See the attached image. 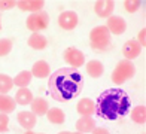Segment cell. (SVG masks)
I'll return each instance as SVG.
<instances>
[{"label":"cell","instance_id":"d6a6232c","mask_svg":"<svg viewBox=\"0 0 146 134\" xmlns=\"http://www.w3.org/2000/svg\"><path fill=\"white\" fill-rule=\"evenodd\" d=\"M0 30H2V19H0Z\"/></svg>","mask_w":146,"mask_h":134},{"label":"cell","instance_id":"d4e9b609","mask_svg":"<svg viewBox=\"0 0 146 134\" xmlns=\"http://www.w3.org/2000/svg\"><path fill=\"white\" fill-rule=\"evenodd\" d=\"M12 46H14V39H11V37L0 39V57L8 55L12 51Z\"/></svg>","mask_w":146,"mask_h":134},{"label":"cell","instance_id":"1f68e13d","mask_svg":"<svg viewBox=\"0 0 146 134\" xmlns=\"http://www.w3.org/2000/svg\"><path fill=\"white\" fill-rule=\"evenodd\" d=\"M24 134H36V133H33V131H31V130H30V131H25V133H24Z\"/></svg>","mask_w":146,"mask_h":134},{"label":"cell","instance_id":"f546056e","mask_svg":"<svg viewBox=\"0 0 146 134\" xmlns=\"http://www.w3.org/2000/svg\"><path fill=\"white\" fill-rule=\"evenodd\" d=\"M92 134H110V133L106 130V128H102V127H100V128H94Z\"/></svg>","mask_w":146,"mask_h":134},{"label":"cell","instance_id":"7402d4cb","mask_svg":"<svg viewBox=\"0 0 146 134\" xmlns=\"http://www.w3.org/2000/svg\"><path fill=\"white\" fill-rule=\"evenodd\" d=\"M46 116H48V121L51 124H64L66 121V115L61 109H58V107H52L46 112Z\"/></svg>","mask_w":146,"mask_h":134},{"label":"cell","instance_id":"ac0fdd59","mask_svg":"<svg viewBox=\"0 0 146 134\" xmlns=\"http://www.w3.org/2000/svg\"><path fill=\"white\" fill-rule=\"evenodd\" d=\"M17 107V103H15V98L9 97L8 94H0V113H11L14 112Z\"/></svg>","mask_w":146,"mask_h":134},{"label":"cell","instance_id":"277c9868","mask_svg":"<svg viewBox=\"0 0 146 134\" xmlns=\"http://www.w3.org/2000/svg\"><path fill=\"white\" fill-rule=\"evenodd\" d=\"M134 75H136L134 64L128 61V60H121L113 69V72H112V82L115 85H122L128 79L134 78Z\"/></svg>","mask_w":146,"mask_h":134},{"label":"cell","instance_id":"d6986e66","mask_svg":"<svg viewBox=\"0 0 146 134\" xmlns=\"http://www.w3.org/2000/svg\"><path fill=\"white\" fill-rule=\"evenodd\" d=\"M15 103L17 104H21V106H27V104H31L33 101V94L29 88H19L15 94Z\"/></svg>","mask_w":146,"mask_h":134},{"label":"cell","instance_id":"5b68a950","mask_svg":"<svg viewBox=\"0 0 146 134\" xmlns=\"http://www.w3.org/2000/svg\"><path fill=\"white\" fill-rule=\"evenodd\" d=\"M25 25L27 29L33 33H39L45 29H48L49 25V15L43 11H39V12H35L31 15L27 17V21H25Z\"/></svg>","mask_w":146,"mask_h":134},{"label":"cell","instance_id":"2e32d148","mask_svg":"<svg viewBox=\"0 0 146 134\" xmlns=\"http://www.w3.org/2000/svg\"><path fill=\"white\" fill-rule=\"evenodd\" d=\"M30 106H31V113H35L36 116H43V115H46V112L49 110L48 101H46L45 98H40V97L33 98Z\"/></svg>","mask_w":146,"mask_h":134},{"label":"cell","instance_id":"8992f818","mask_svg":"<svg viewBox=\"0 0 146 134\" xmlns=\"http://www.w3.org/2000/svg\"><path fill=\"white\" fill-rule=\"evenodd\" d=\"M63 58L67 64H70V67H73V69H78V67L84 66V63H85V55L78 48H73V46H70V48H67L64 51Z\"/></svg>","mask_w":146,"mask_h":134},{"label":"cell","instance_id":"8fae6325","mask_svg":"<svg viewBox=\"0 0 146 134\" xmlns=\"http://www.w3.org/2000/svg\"><path fill=\"white\" fill-rule=\"evenodd\" d=\"M17 6L23 12L35 13V12H39V11L43 9L45 2L43 0H19V2H17Z\"/></svg>","mask_w":146,"mask_h":134},{"label":"cell","instance_id":"f1b7e54d","mask_svg":"<svg viewBox=\"0 0 146 134\" xmlns=\"http://www.w3.org/2000/svg\"><path fill=\"white\" fill-rule=\"evenodd\" d=\"M145 37H146V29L143 27V29L139 31V37H137V43L140 45V46H143V48L146 46V40H145Z\"/></svg>","mask_w":146,"mask_h":134},{"label":"cell","instance_id":"e0dca14e","mask_svg":"<svg viewBox=\"0 0 146 134\" xmlns=\"http://www.w3.org/2000/svg\"><path fill=\"white\" fill-rule=\"evenodd\" d=\"M27 43L30 48L36 49V51H42L46 48V45H48V40H46L45 36L39 34V33H33V34L27 39Z\"/></svg>","mask_w":146,"mask_h":134},{"label":"cell","instance_id":"4fadbf2b","mask_svg":"<svg viewBox=\"0 0 146 134\" xmlns=\"http://www.w3.org/2000/svg\"><path fill=\"white\" fill-rule=\"evenodd\" d=\"M31 75L36 76L37 79H45V78L51 76V67H49V64L46 63V61L39 60V61H36L35 64H33Z\"/></svg>","mask_w":146,"mask_h":134},{"label":"cell","instance_id":"4dcf8cb0","mask_svg":"<svg viewBox=\"0 0 146 134\" xmlns=\"http://www.w3.org/2000/svg\"><path fill=\"white\" fill-rule=\"evenodd\" d=\"M58 134H82V133H70V131H61V133H58Z\"/></svg>","mask_w":146,"mask_h":134},{"label":"cell","instance_id":"4316f807","mask_svg":"<svg viewBox=\"0 0 146 134\" xmlns=\"http://www.w3.org/2000/svg\"><path fill=\"white\" fill-rule=\"evenodd\" d=\"M9 128V118L6 113H0V133H6Z\"/></svg>","mask_w":146,"mask_h":134},{"label":"cell","instance_id":"6da1fadb","mask_svg":"<svg viewBox=\"0 0 146 134\" xmlns=\"http://www.w3.org/2000/svg\"><path fill=\"white\" fill-rule=\"evenodd\" d=\"M84 90V78L73 67H63L52 73L48 79L49 96L60 103H67L76 98Z\"/></svg>","mask_w":146,"mask_h":134},{"label":"cell","instance_id":"83f0119b","mask_svg":"<svg viewBox=\"0 0 146 134\" xmlns=\"http://www.w3.org/2000/svg\"><path fill=\"white\" fill-rule=\"evenodd\" d=\"M17 6L15 0H0V11H9Z\"/></svg>","mask_w":146,"mask_h":134},{"label":"cell","instance_id":"484cf974","mask_svg":"<svg viewBox=\"0 0 146 134\" xmlns=\"http://www.w3.org/2000/svg\"><path fill=\"white\" fill-rule=\"evenodd\" d=\"M140 5H142L140 0H125V2H124V8H125V11H127V12L134 13V12L139 11Z\"/></svg>","mask_w":146,"mask_h":134},{"label":"cell","instance_id":"5bb4252c","mask_svg":"<svg viewBox=\"0 0 146 134\" xmlns=\"http://www.w3.org/2000/svg\"><path fill=\"white\" fill-rule=\"evenodd\" d=\"M96 128V121L91 116H81L76 121V130L78 133L87 134V133H92Z\"/></svg>","mask_w":146,"mask_h":134},{"label":"cell","instance_id":"9c48e42d","mask_svg":"<svg viewBox=\"0 0 146 134\" xmlns=\"http://www.w3.org/2000/svg\"><path fill=\"white\" fill-rule=\"evenodd\" d=\"M106 27H108V30L110 34H122V33L127 30V23H125V19L121 18V17H115L112 15L108 18V24H106Z\"/></svg>","mask_w":146,"mask_h":134},{"label":"cell","instance_id":"7c38bea8","mask_svg":"<svg viewBox=\"0 0 146 134\" xmlns=\"http://www.w3.org/2000/svg\"><path fill=\"white\" fill-rule=\"evenodd\" d=\"M76 112L81 116H91L96 113V103L91 98H81L76 104Z\"/></svg>","mask_w":146,"mask_h":134},{"label":"cell","instance_id":"836d02e7","mask_svg":"<svg viewBox=\"0 0 146 134\" xmlns=\"http://www.w3.org/2000/svg\"><path fill=\"white\" fill-rule=\"evenodd\" d=\"M39 134H42V133H39Z\"/></svg>","mask_w":146,"mask_h":134},{"label":"cell","instance_id":"52a82bcc","mask_svg":"<svg viewBox=\"0 0 146 134\" xmlns=\"http://www.w3.org/2000/svg\"><path fill=\"white\" fill-rule=\"evenodd\" d=\"M78 23H79V18L76 15V12H73V11H64L58 17V25L63 30H67V31L75 30Z\"/></svg>","mask_w":146,"mask_h":134},{"label":"cell","instance_id":"7a4b0ae2","mask_svg":"<svg viewBox=\"0 0 146 134\" xmlns=\"http://www.w3.org/2000/svg\"><path fill=\"white\" fill-rule=\"evenodd\" d=\"M130 109V97L121 88H109L103 91L96 101V115L106 121H116L122 118Z\"/></svg>","mask_w":146,"mask_h":134},{"label":"cell","instance_id":"44dd1931","mask_svg":"<svg viewBox=\"0 0 146 134\" xmlns=\"http://www.w3.org/2000/svg\"><path fill=\"white\" fill-rule=\"evenodd\" d=\"M31 78H33L31 72L23 70V72H19L12 80H14L15 86H19V88H27V85H30V82H31Z\"/></svg>","mask_w":146,"mask_h":134},{"label":"cell","instance_id":"ba28073f","mask_svg":"<svg viewBox=\"0 0 146 134\" xmlns=\"http://www.w3.org/2000/svg\"><path fill=\"white\" fill-rule=\"evenodd\" d=\"M115 9L113 0H97L94 5V12L100 18H109L112 17V12Z\"/></svg>","mask_w":146,"mask_h":134},{"label":"cell","instance_id":"ffe728a7","mask_svg":"<svg viewBox=\"0 0 146 134\" xmlns=\"http://www.w3.org/2000/svg\"><path fill=\"white\" fill-rule=\"evenodd\" d=\"M104 72V66L102 64V61H98V60H91L90 63H87V73L91 76V78H100Z\"/></svg>","mask_w":146,"mask_h":134},{"label":"cell","instance_id":"3957f363","mask_svg":"<svg viewBox=\"0 0 146 134\" xmlns=\"http://www.w3.org/2000/svg\"><path fill=\"white\" fill-rule=\"evenodd\" d=\"M110 33L106 25H97L90 33V45L97 52H103L110 46Z\"/></svg>","mask_w":146,"mask_h":134},{"label":"cell","instance_id":"30bf717a","mask_svg":"<svg viewBox=\"0 0 146 134\" xmlns=\"http://www.w3.org/2000/svg\"><path fill=\"white\" fill-rule=\"evenodd\" d=\"M140 52H142V46L139 45L137 40H134V39L127 40L122 46V54H124L125 60H128V61L137 58L139 55H140Z\"/></svg>","mask_w":146,"mask_h":134},{"label":"cell","instance_id":"cb8c5ba5","mask_svg":"<svg viewBox=\"0 0 146 134\" xmlns=\"http://www.w3.org/2000/svg\"><path fill=\"white\" fill-rule=\"evenodd\" d=\"M12 85H14L12 78H9L5 73H0V94H8L12 90Z\"/></svg>","mask_w":146,"mask_h":134},{"label":"cell","instance_id":"603a6c76","mask_svg":"<svg viewBox=\"0 0 146 134\" xmlns=\"http://www.w3.org/2000/svg\"><path fill=\"white\" fill-rule=\"evenodd\" d=\"M131 119L136 124H146V107L145 106H136L131 110Z\"/></svg>","mask_w":146,"mask_h":134},{"label":"cell","instance_id":"9a60e30c","mask_svg":"<svg viewBox=\"0 0 146 134\" xmlns=\"http://www.w3.org/2000/svg\"><path fill=\"white\" fill-rule=\"evenodd\" d=\"M17 119H18L19 125H21L24 130H27V131H30L33 127L36 125V115L31 113V112H19Z\"/></svg>","mask_w":146,"mask_h":134}]
</instances>
